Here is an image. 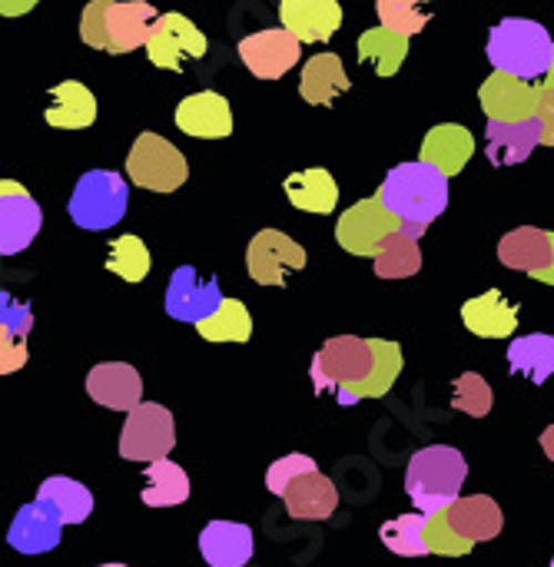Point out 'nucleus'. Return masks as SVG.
<instances>
[{
  "instance_id": "nucleus-30",
  "label": "nucleus",
  "mask_w": 554,
  "mask_h": 567,
  "mask_svg": "<svg viewBox=\"0 0 554 567\" xmlns=\"http://www.w3.org/2000/svg\"><path fill=\"white\" fill-rule=\"evenodd\" d=\"M140 498L150 508H176L189 498V478L176 462L156 458L146 468V485H143Z\"/></svg>"
},
{
  "instance_id": "nucleus-9",
  "label": "nucleus",
  "mask_w": 554,
  "mask_h": 567,
  "mask_svg": "<svg viewBox=\"0 0 554 567\" xmlns=\"http://www.w3.org/2000/svg\"><path fill=\"white\" fill-rule=\"evenodd\" d=\"M143 47L153 66L173 70V73H179L186 60H199L209 50L206 33L183 13H156V20L146 30Z\"/></svg>"
},
{
  "instance_id": "nucleus-13",
  "label": "nucleus",
  "mask_w": 554,
  "mask_h": 567,
  "mask_svg": "<svg viewBox=\"0 0 554 567\" xmlns=\"http://www.w3.org/2000/svg\"><path fill=\"white\" fill-rule=\"evenodd\" d=\"M299 53H302V43L293 33H286L283 27L259 30V33H249L239 40V60L259 80L286 76L299 63Z\"/></svg>"
},
{
  "instance_id": "nucleus-3",
  "label": "nucleus",
  "mask_w": 554,
  "mask_h": 567,
  "mask_svg": "<svg viewBox=\"0 0 554 567\" xmlns=\"http://www.w3.org/2000/svg\"><path fill=\"white\" fill-rule=\"evenodd\" d=\"M376 199L402 223L429 226L449 206V179L425 163H399L382 179Z\"/></svg>"
},
{
  "instance_id": "nucleus-34",
  "label": "nucleus",
  "mask_w": 554,
  "mask_h": 567,
  "mask_svg": "<svg viewBox=\"0 0 554 567\" xmlns=\"http://www.w3.org/2000/svg\"><path fill=\"white\" fill-rule=\"evenodd\" d=\"M376 259V276L379 279H409L422 269V249H419V239L409 236L406 229L392 233L379 252L372 256Z\"/></svg>"
},
{
  "instance_id": "nucleus-1",
  "label": "nucleus",
  "mask_w": 554,
  "mask_h": 567,
  "mask_svg": "<svg viewBox=\"0 0 554 567\" xmlns=\"http://www.w3.org/2000/svg\"><path fill=\"white\" fill-rule=\"evenodd\" d=\"M402 372V346L389 339L336 336L312 359V385L319 395H336L339 405L382 399Z\"/></svg>"
},
{
  "instance_id": "nucleus-14",
  "label": "nucleus",
  "mask_w": 554,
  "mask_h": 567,
  "mask_svg": "<svg viewBox=\"0 0 554 567\" xmlns=\"http://www.w3.org/2000/svg\"><path fill=\"white\" fill-rule=\"evenodd\" d=\"M499 259L502 266L522 269L532 279H542L548 286L554 282V236L548 229H535V226L512 229L499 243Z\"/></svg>"
},
{
  "instance_id": "nucleus-45",
  "label": "nucleus",
  "mask_w": 554,
  "mask_h": 567,
  "mask_svg": "<svg viewBox=\"0 0 554 567\" xmlns=\"http://www.w3.org/2000/svg\"><path fill=\"white\" fill-rule=\"evenodd\" d=\"M100 567H126V565H100Z\"/></svg>"
},
{
  "instance_id": "nucleus-23",
  "label": "nucleus",
  "mask_w": 554,
  "mask_h": 567,
  "mask_svg": "<svg viewBox=\"0 0 554 567\" xmlns=\"http://www.w3.org/2000/svg\"><path fill=\"white\" fill-rule=\"evenodd\" d=\"M472 156H475V136H472V130H465L459 123L432 126L422 140V150H419V163L439 169L445 179L459 176Z\"/></svg>"
},
{
  "instance_id": "nucleus-10",
  "label": "nucleus",
  "mask_w": 554,
  "mask_h": 567,
  "mask_svg": "<svg viewBox=\"0 0 554 567\" xmlns=\"http://www.w3.org/2000/svg\"><path fill=\"white\" fill-rule=\"evenodd\" d=\"M402 229V219L392 216L376 196L369 199H359L356 206H349L342 216H339V226H336V239L346 252L352 256H376L379 246Z\"/></svg>"
},
{
  "instance_id": "nucleus-42",
  "label": "nucleus",
  "mask_w": 554,
  "mask_h": 567,
  "mask_svg": "<svg viewBox=\"0 0 554 567\" xmlns=\"http://www.w3.org/2000/svg\"><path fill=\"white\" fill-rule=\"evenodd\" d=\"M27 332L0 322V375H13L27 365Z\"/></svg>"
},
{
  "instance_id": "nucleus-8",
  "label": "nucleus",
  "mask_w": 554,
  "mask_h": 567,
  "mask_svg": "<svg viewBox=\"0 0 554 567\" xmlns=\"http://www.w3.org/2000/svg\"><path fill=\"white\" fill-rule=\"evenodd\" d=\"M173 445H176V422L170 409L156 402H136L126 412V425L120 435V458L156 462V458H166Z\"/></svg>"
},
{
  "instance_id": "nucleus-40",
  "label": "nucleus",
  "mask_w": 554,
  "mask_h": 567,
  "mask_svg": "<svg viewBox=\"0 0 554 567\" xmlns=\"http://www.w3.org/2000/svg\"><path fill=\"white\" fill-rule=\"evenodd\" d=\"M422 542H425V555H442V558H465L475 545H469L465 538H459L442 512L425 515V528H422Z\"/></svg>"
},
{
  "instance_id": "nucleus-25",
  "label": "nucleus",
  "mask_w": 554,
  "mask_h": 567,
  "mask_svg": "<svg viewBox=\"0 0 554 567\" xmlns=\"http://www.w3.org/2000/svg\"><path fill=\"white\" fill-rule=\"evenodd\" d=\"M199 551L209 567H246L256 542L249 525L239 522H209L199 535Z\"/></svg>"
},
{
  "instance_id": "nucleus-11",
  "label": "nucleus",
  "mask_w": 554,
  "mask_h": 567,
  "mask_svg": "<svg viewBox=\"0 0 554 567\" xmlns=\"http://www.w3.org/2000/svg\"><path fill=\"white\" fill-rule=\"evenodd\" d=\"M306 249L279 229H263L246 246V269L259 286H286V279L306 269Z\"/></svg>"
},
{
  "instance_id": "nucleus-24",
  "label": "nucleus",
  "mask_w": 554,
  "mask_h": 567,
  "mask_svg": "<svg viewBox=\"0 0 554 567\" xmlns=\"http://www.w3.org/2000/svg\"><path fill=\"white\" fill-rule=\"evenodd\" d=\"M279 498L286 502V512L299 522H326L339 508V492L319 468L289 482Z\"/></svg>"
},
{
  "instance_id": "nucleus-21",
  "label": "nucleus",
  "mask_w": 554,
  "mask_h": 567,
  "mask_svg": "<svg viewBox=\"0 0 554 567\" xmlns=\"http://www.w3.org/2000/svg\"><path fill=\"white\" fill-rule=\"evenodd\" d=\"M86 395L113 412H130L136 402H143V379L126 362H100L86 375Z\"/></svg>"
},
{
  "instance_id": "nucleus-18",
  "label": "nucleus",
  "mask_w": 554,
  "mask_h": 567,
  "mask_svg": "<svg viewBox=\"0 0 554 567\" xmlns=\"http://www.w3.org/2000/svg\"><path fill=\"white\" fill-rule=\"evenodd\" d=\"M283 30L299 43H326L342 27L339 0H279Z\"/></svg>"
},
{
  "instance_id": "nucleus-37",
  "label": "nucleus",
  "mask_w": 554,
  "mask_h": 567,
  "mask_svg": "<svg viewBox=\"0 0 554 567\" xmlns=\"http://www.w3.org/2000/svg\"><path fill=\"white\" fill-rule=\"evenodd\" d=\"M150 249L140 236H120L116 243H110V256H106V269L126 282H143L150 276Z\"/></svg>"
},
{
  "instance_id": "nucleus-6",
  "label": "nucleus",
  "mask_w": 554,
  "mask_h": 567,
  "mask_svg": "<svg viewBox=\"0 0 554 567\" xmlns=\"http://www.w3.org/2000/svg\"><path fill=\"white\" fill-rule=\"evenodd\" d=\"M130 203V186L120 173L113 169H90L76 179L73 196H70V219L80 229L100 233L116 226L126 216Z\"/></svg>"
},
{
  "instance_id": "nucleus-35",
  "label": "nucleus",
  "mask_w": 554,
  "mask_h": 567,
  "mask_svg": "<svg viewBox=\"0 0 554 567\" xmlns=\"http://www.w3.org/2000/svg\"><path fill=\"white\" fill-rule=\"evenodd\" d=\"M196 332L206 342H249L253 336V316L239 299H219L216 312L196 322Z\"/></svg>"
},
{
  "instance_id": "nucleus-38",
  "label": "nucleus",
  "mask_w": 554,
  "mask_h": 567,
  "mask_svg": "<svg viewBox=\"0 0 554 567\" xmlns=\"http://www.w3.org/2000/svg\"><path fill=\"white\" fill-rule=\"evenodd\" d=\"M425 0H376V13H379V27L402 33V37H416L419 30H425L429 13L422 10Z\"/></svg>"
},
{
  "instance_id": "nucleus-32",
  "label": "nucleus",
  "mask_w": 554,
  "mask_h": 567,
  "mask_svg": "<svg viewBox=\"0 0 554 567\" xmlns=\"http://www.w3.org/2000/svg\"><path fill=\"white\" fill-rule=\"evenodd\" d=\"M37 498H43V502L57 512L60 525H83V522L90 518V512H93V495H90V488H83L80 482L63 478V475L47 478V482L40 485Z\"/></svg>"
},
{
  "instance_id": "nucleus-15",
  "label": "nucleus",
  "mask_w": 554,
  "mask_h": 567,
  "mask_svg": "<svg viewBox=\"0 0 554 567\" xmlns=\"http://www.w3.org/2000/svg\"><path fill=\"white\" fill-rule=\"evenodd\" d=\"M479 103H482L489 120H499V123L529 120V116H535V106H538V86H532L529 80H519L512 73L495 70L479 86Z\"/></svg>"
},
{
  "instance_id": "nucleus-41",
  "label": "nucleus",
  "mask_w": 554,
  "mask_h": 567,
  "mask_svg": "<svg viewBox=\"0 0 554 567\" xmlns=\"http://www.w3.org/2000/svg\"><path fill=\"white\" fill-rule=\"evenodd\" d=\"M316 468H319V465H316V458H309V455H302V452L286 455V458H279V462H273V465H269V472H266V488H269L273 495H283L289 482H296L299 475L316 472Z\"/></svg>"
},
{
  "instance_id": "nucleus-27",
  "label": "nucleus",
  "mask_w": 554,
  "mask_h": 567,
  "mask_svg": "<svg viewBox=\"0 0 554 567\" xmlns=\"http://www.w3.org/2000/svg\"><path fill=\"white\" fill-rule=\"evenodd\" d=\"M43 120L53 130H86L96 123V96L80 80H63L50 90Z\"/></svg>"
},
{
  "instance_id": "nucleus-22",
  "label": "nucleus",
  "mask_w": 554,
  "mask_h": 567,
  "mask_svg": "<svg viewBox=\"0 0 554 567\" xmlns=\"http://www.w3.org/2000/svg\"><path fill=\"white\" fill-rule=\"evenodd\" d=\"M442 515H445L449 528H452L459 538H465L469 545L492 542V538H499L502 528H505V515H502L499 502L489 498V495H469V498L459 495L452 505L442 508Z\"/></svg>"
},
{
  "instance_id": "nucleus-19",
  "label": "nucleus",
  "mask_w": 554,
  "mask_h": 567,
  "mask_svg": "<svg viewBox=\"0 0 554 567\" xmlns=\"http://www.w3.org/2000/svg\"><path fill=\"white\" fill-rule=\"evenodd\" d=\"M176 126L193 140H226L233 133L229 100L216 90L193 93L176 106Z\"/></svg>"
},
{
  "instance_id": "nucleus-7",
  "label": "nucleus",
  "mask_w": 554,
  "mask_h": 567,
  "mask_svg": "<svg viewBox=\"0 0 554 567\" xmlns=\"http://www.w3.org/2000/svg\"><path fill=\"white\" fill-rule=\"evenodd\" d=\"M126 176L150 193H176L186 176V156L160 133H140L126 156Z\"/></svg>"
},
{
  "instance_id": "nucleus-43",
  "label": "nucleus",
  "mask_w": 554,
  "mask_h": 567,
  "mask_svg": "<svg viewBox=\"0 0 554 567\" xmlns=\"http://www.w3.org/2000/svg\"><path fill=\"white\" fill-rule=\"evenodd\" d=\"M0 322H3V326H13V329H20V332L30 336V329H33V312H30V306L13 302L7 292H0Z\"/></svg>"
},
{
  "instance_id": "nucleus-26",
  "label": "nucleus",
  "mask_w": 554,
  "mask_h": 567,
  "mask_svg": "<svg viewBox=\"0 0 554 567\" xmlns=\"http://www.w3.org/2000/svg\"><path fill=\"white\" fill-rule=\"evenodd\" d=\"M462 322L472 336L482 339H509L519 329V306H509L499 289H489L462 306Z\"/></svg>"
},
{
  "instance_id": "nucleus-31",
  "label": "nucleus",
  "mask_w": 554,
  "mask_h": 567,
  "mask_svg": "<svg viewBox=\"0 0 554 567\" xmlns=\"http://www.w3.org/2000/svg\"><path fill=\"white\" fill-rule=\"evenodd\" d=\"M409 56V37L386 27H372L359 37V60L369 63L379 76H396Z\"/></svg>"
},
{
  "instance_id": "nucleus-44",
  "label": "nucleus",
  "mask_w": 554,
  "mask_h": 567,
  "mask_svg": "<svg viewBox=\"0 0 554 567\" xmlns=\"http://www.w3.org/2000/svg\"><path fill=\"white\" fill-rule=\"evenodd\" d=\"M40 0H0V17H23L37 7Z\"/></svg>"
},
{
  "instance_id": "nucleus-29",
  "label": "nucleus",
  "mask_w": 554,
  "mask_h": 567,
  "mask_svg": "<svg viewBox=\"0 0 554 567\" xmlns=\"http://www.w3.org/2000/svg\"><path fill=\"white\" fill-rule=\"evenodd\" d=\"M289 203L302 213H316V216H329L339 203V183L332 179L329 169H302V173H289L283 183Z\"/></svg>"
},
{
  "instance_id": "nucleus-12",
  "label": "nucleus",
  "mask_w": 554,
  "mask_h": 567,
  "mask_svg": "<svg viewBox=\"0 0 554 567\" xmlns=\"http://www.w3.org/2000/svg\"><path fill=\"white\" fill-rule=\"evenodd\" d=\"M43 226L37 199L17 179H0V256L23 252Z\"/></svg>"
},
{
  "instance_id": "nucleus-28",
  "label": "nucleus",
  "mask_w": 554,
  "mask_h": 567,
  "mask_svg": "<svg viewBox=\"0 0 554 567\" xmlns=\"http://www.w3.org/2000/svg\"><path fill=\"white\" fill-rule=\"evenodd\" d=\"M352 83L346 76V66L339 60V53H316L312 60H306L302 76H299V96L312 106H329L336 103L339 93H346Z\"/></svg>"
},
{
  "instance_id": "nucleus-20",
  "label": "nucleus",
  "mask_w": 554,
  "mask_h": 567,
  "mask_svg": "<svg viewBox=\"0 0 554 567\" xmlns=\"http://www.w3.org/2000/svg\"><path fill=\"white\" fill-rule=\"evenodd\" d=\"M60 535H63V525L57 512L43 498H37L17 512L7 532V545L20 555H47L60 545Z\"/></svg>"
},
{
  "instance_id": "nucleus-17",
  "label": "nucleus",
  "mask_w": 554,
  "mask_h": 567,
  "mask_svg": "<svg viewBox=\"0 0 554 567\" xmlns=\"http://www.w3.org/2000/svg\"><path fill=\"white\" fill-rule=\"evenodd\" d=\"M538 143L548 146L545 126H542L538 116L515 120V123L489 120V126H485V153H489V163H492V166H515V163H525Z\"/></svg>"
},
{
  "instance_id": "nucleus-16",
  "label": "nucleus",
  "mask_w": 554,
  "mask_h": 567,
  "mask_svg": "<svg viewBox=\"0 0 554 567\" xmlns=\"http://www.w3.org/2000/svg\"><path fill=\"white\" fill-rule=\"evenodd\" d=\"M219 299H223V292H219L216 279H199L193 266H179L170 279V289H166V312L176 322L196 326L216 312Z\"/></svg>"
},
{
  "instance_id": "nucleus-5",
  "label": "nucleus",
  "mask_w": 554,
  "mask_h": 567,
  "mask_svg": "<svg viewBox=\"0 0 554 567\" xmlns=\"http://www.w3.org/2000/svg\"><path fill=\"white\" fill-rule=\"evenodd\" d=\"M469 478V462L452 445H429L412 455L406 472V492L422 515L442 512L462 495Z\"/></svg>"
},
{
  "instance_id": "nucleus-39",
  "label": "nucleus",
  "mask_w": 554,
  "mask_h": 567,
  "mask_svg": "<svg viewBox=\"0 0 554 567\" xmlns=\"http://www.w3.org/2000/svg\"><path fill=\"white\" fill-rule=\"evenodd\" d=\"M452 405L472 419H485L495 405V395H492V385L479 375V372H462L455 382H452Z\"/></svg>"
},
{
  "instance_id": "nucleus-4",
  "label": "nucleus",
  "mask_w": 554,
  "mask_h": 567,
  "mask_svg": "<svg viewBox=\"0 0 554 567\" xmlns=\"http://www.w3.org/2000/svg\"><path fill=\"white\" fill-rule=\"evenodd\" d=\"M156 7L146 0H90L80 13V40L106 53H133L143 47Z\"/></svg>"
},
{
  "instance_id": "nucleus-36",
  "label": "nucleus",
  "mask_w": 554,
  "mask_h": 567,
  "mask_svg": "<svg viewBox=\"0 0 554 567\" xmlns=\"http://www.w3.org/2000/svg\"><path fill=\"white\" fill-rule=\"evenodd\" d=\"M422 528H425V515L422 512H409V515H399V518L386 522L379 528V538L399 558H422L425 555Z\"/></svg>"
},
{
  "instance_id": "nucleus-33",
  "label": "nucleus",
  "mask_w": 554,
  "mask_h": 567,
  "mask_svg": "<svg viewBox=\"0 0 554 567\" xmlns=\"http://www.w3.org/2000/svg\"><path fill=\"white\" fill-rule=\"evenodd\" d=\"M509 365L512 372L532 379L535 385H545L554 372V339L552 336H522L509 346Z\"/></svg>"
},
{
  "instance_id": "nucleus-2",
  "label": "nucleus",
  "mask_w": 554,
  "mask_h": 567,
  "mask_svg": "<svg viewBox=\"0 0 554 567\" xmlns=\"http://www.w3.org/2000/svg\"><path fill=\"white\" fill-rule=\"evenodd\" d=\"M485 53L495 70L512 73L519 80H542L554 66L552 33L529 17H505L492 27Z\"/></svg>"
}]
</instances>
